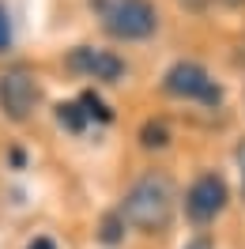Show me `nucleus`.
Returning a JSON list of instances; mask_svg holds the SVG:
<instances>
[{
    "instance_id": "nucleus-1",
    "label": "nucleus",
    "mask_w": 245,
    "mask_h": 249,
    "mask_svg": "<svg viewBox=\"0 0 245 249\" xmlns=\"http://www.w3.org/2000/svg\"><path fill=\"white\" fill-rule=\"evenodd\" d=\"M174 200H177L174 196V181L166 174H143L136 185L124 193L121 215L136 231H162V227H170Z\"/></svg>"
},
{
    "instance_id": "nucleus-2",
    "label": "nucleus",
    "mask_w": 245,
    "mask_h": 249,
    "mask_svg": "<svg viewBox=\"0 0 245 249\" xmlns=\"http://www.w3.org/2000/svg\"><path fill=\"white\" fill-rule=\"evenodd\" d=\"M106 34L121 38V42H140L151 38L158 27V12L151 0H94Z\"/></svg>"
},
{
    "instance_id": "nucleus-3",
    "label": "nucleus",
    "mask_w": 245,
    "mask_h": 249,
    "mask_svg": "<svg viewBox=\"0 0 245 249\" xmlns=\"http://www.w3.org/2000/svg\"><path fill=\"white\" fill-rule=\"evenodd\" d=\"M38 98H42V91H38V79H34L31 68L16 64L0 76V109L12 121H27L38 106Z\"/></svg>"
},
{
    "instance_id": "nucleus-4",
    "label": "nucleus",
    "mask_w": 245,
    "mask_h": 249,
    "mask_svg": "<svg viewBox=\"0 0 245 249\" xmlns=\"http://www.w3.org/2000/svg\"><path fill=\"white\" fill-rule=\"evenodd\" d=\"M162 87H166V94H174V98H196V102H208V106H215V102L223 98V91L215 87V79L192 61H177L166 72Z\"/></svg>"
},
{
    "instance_id": "nucleus-5",
    "label": "nucleus",
    "mask_w": 245,
    "mask_h": 249,
    "mask_svg": "<svg viewBox=\"0 0 245 249\" xmlns=\"http://www.w3.org/2000/svg\"><path fill=\"white\" fill-rule=\"evenodd\" d=\"M227 208V181L219 174H200L185 193V212L192 223H211Z\"/></svg>"
},
{
    "instance_id": "nucleus-6",
    "label": "nucleus",
    "mask_w": 245,
    "mask_h": 249,
    "mask_svg": "<svg viewBox=\"0 0 245 249\" xmlns=\"http://www.w3.org/2000/svg\"><path fill=\"white\" fill-rule=\"evenodd\" d=\"M68 68H76L91 79H102V83H117L124 76L121 57H113L109 49H91V46H76L68 53Z\"/></svg>"
},
{
    "instance_id": "nucleus-7",
    "label": "nucleus",
    "mask_w": 245,
    "mask_h": 249,
    "mask_svg": "<svg viewBox=\"0 0 245 249\" xmlns=\"http://www.w3.org/2000/svg\"><path fill=\"white\" fill-rule=\"evenodd\" d=\"M57 121H61L64 128H72V132H83L87 113H83V106H79V102H61V106H57Z\"/></svg>"
},
{
    "instance_id": "nucleus-8",
    "label": "nucleus",
    "mask_w": 245,
    "mask_h": 249,
    "mask_svg": "<svg viewBox=\"0 0 245 249\" xmlns=\"http://www.w3.org/2000/svg\"><path fill=\"white\" fill-rule=\"evenodd\" d=\"M140 143L151 151V147H166L170 143V128L162 121H147L143 128H140Z\"/></svg>"
},
{
    "instance_id": "nucleus-9",
    "label": "nucleus",
    "mask_w": 245,
    "mask_h": 249,
    "mask_svg": "<svg viewBox=\"0 0 245 249\" xmlns=\"http://www.w3.org/2000/svg\"><path fill=\"white\" fill-rule=\"evenodd\" d=\"M79 106H83V113H87V117H98V121H109V117H113V113L106 109V102H102V98H94L91 91L79 98Z\"/></svg>"
},
{
    "instance_id": "nucleus-10",
    "label": "nucleus",
    "mask_w": 245,
    "mask_h": 249,
    "mask_svg": "<svg viewBox=\"0 0 245 249\" xmlns=\"http://www.w3.org/2000/svg\"><path fill=\"white\" fill-rule=\"evenodd\" d=\"M121 231H124V215H121V212H113V215L102 219V242H109V246H113V242L121 238Z\"/></svg>"
},
{
    "instance_id": "nucleus-11",
    "label": "nucleus",
    "mask_w": 245,
    "mask_h": 249,
    "mask_svg": "<svg viewBox=\"0 0 245 249\" xmlns=\"http://www.w3.org/2000/svg\"><path fill=\"white\" fill-rule=\"evenodd\" d=\"M12 46V19H8V8L0 4V53Z\"/></svg>"
},
{
    "instance_id": "nucleus-12",
    "label": "nucleus",
    "mask_w": 245,
    "mask_h": 249,
    "mask_svg": "<svg viewBox=\"0 0 245 249\" xmlns=\"http://www.w3.org/2000/svg\"><path fill=\"white\" fill-rule=\"evenodd\" d=\"M238 166H242V189H245V140L238 143Z\"/></svg>"
},
{
    "instance_id": "nucleus-13",
    "label": "nucleus",
    "mask_w": 245,
    "mask_h": 249,
    "mask_svg": "<svg viewBox=\"0 0 245 249\" xmlns=\"http://www.w3.org/2000/svg\"><path fill=\"white\" fill-rule=\"evenodd\" d=\"M27 249H57V246H53L49 238H38V242H31V246H27Z\"/></svg>"
},
{
    "instance_id": "nucleus-14",
    "label": "nucleus",
    "mask_w": 245,
    "mask_h": 249,
    "mask_svg": "<svg viewBox=\"0 0 245 249\" xmlns=\"http://www.w3.org/2000/svg\"><path fill=\"white\" fill-rule=\"evenodd\" d=\"M185 249H211V246H208V238H196V242H189Z\"/></svg>"
}]
</instances>
